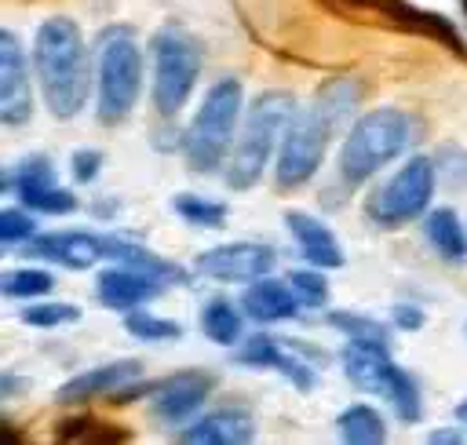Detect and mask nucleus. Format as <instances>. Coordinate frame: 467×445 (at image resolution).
I'll use <instances>...</instances> for the list:
<instances>
[{
  "label": "nucleus",
  "instance_id": "1",
  "mask_svg": "<svg viewBox=\"0 0 467 445\" xmlns=\"http://www.w3.org/2000/svg\"><path fill=\"white\" fill-rule=\"evenodd\" d=\"M361 106V84L354 77H339L332 84H325L310 106L296 109L285 139L277 146V164H274V182L281 190H296L303 182H310L332 146V139L350 128L354 109Z\"/></svg>",
  "mask_w": 467,
  "mask_h": 445
},
{
  "label": "nucleus",
  "instance_id": "2",
  "mask_svg": "<svg viewBox=\"0 0 467 445\" xmlns=\"http://www.w3.org/2000/svg\"><path fill=\"white\" fill-rule=\"evenodd\" d=\"M33 73L40 80L44 102L58 120H69L84 109L91 88V62L84 33L73 18H47L33 36Z\"/></svg>",
  "mask_w": 467,
  "mask_h": 445
},
{
  "label": "nucleus",
  "instance_id": "3",
  "mask_svg": "<svg viewBox=\"0 0 467 445\" xmlns=\"http://www.w3.org/2000/svg\"><path fill=\"white\" fill-rule=\"evenodd\" d=\"M412 139H416V120L405 109L376 106V109L361 113L347 128V139L339 146V175H343V182L361 186L379 168H387L394 157H401Z\"/></svg>",
  "mask_w": 467,
  "mask_h": 445
},
{
  "label": "nucleus",
  "instance_id": "4",
  "mask_svg": "<svg viewBox=\"0 0 467 445\" xmlns=\"http://www.w3.org/2000/svg\"><path fill=\"white\" fill-rule=\"evenodd\" d=\"M292 113H296V98L288 91H263L248 106V113L237 128L234 150L226 157V186L230 190H248L263 179V168L270 164L274 150L281 146Z\"/></svg>",
  "mask_w": 467,
  "mask_h": 445
},
{
  "label": "nucleus",
  "instance_id": "5",
  "mask_svg": "<svg viewBox=\"0 0 467 445\" xmlns=\"http://www.w3.org/2000/svg\"><path fill=\"white\" fill-rule=\"evenodd\" d=\"M244 109V88L237 77H223L204 91V102L197 106L190 128H186V160L193 171H215L226 164L234 139H237V120Z\"/></svg>",
  "mask_w": 467,
  "mask_h": 445
},
{
  "label": "nucleus",
  "instance_id": "6",
  "mask_svg": "<svg viewBox=\"0 0 467 445\" xmlns=\"http://www.w3.org/2000/svg\"><path fill=\"white\" fill-rule=\"evenodd\" d=\"M150 55H153V106L161 117H175L190 91L197 88L201 77V47L197 40L179 29V26H164L153 33L150 40Z\"/></svg>",
  "mask_w": 467,
  "mask_h": 445
},
{
  "label": "nucleus",
  "instance_id": "7",
  "mask_svg": "<svg viewBox=\"0 0 467 445\" xmlns=\"http://www.w3.org/2000/svg\"><path fill=\"white\" fill-rule=\"evenodd\" d=\"M142 91V51L128 33H117L99 51V120L120 124Z\"/></svg>",
  "mask_w": 467,
  "mask_h": 445
},
{
  "label": "nucleus",
  "instance_id": "8",
  "mask_svg": "<svg viewBox=\"0 0 467 445\" xmlns=\"http://www.w3.org/2000/svg\"><path fill=\"white\" fill-rule=\"evenodd\" d=\"M434 179H438V168L427 160V157H409L376 193H368L365 201V212L376 226H401V222H412L420 215H427V204L434 197Z\"/></svg>",
  "mask_w": 467,
  "mask_h": 445
},
{
  "label": "nucleus",
  "instance_id": "9",
  "mask_svg": "<svg viewBox=\"0 0 467 445\" xmlns=\"http://www.w3.org/2000/svg\"><path fill=\"white\" fill-rule=\"evenodd\" d=\"M277 255L270 244L255 241H234V244H215L193 259V270L215 281H255L274 270Z\"/></svg>",
  "mask_w": 467,
  "mask_h": 445
},
{
  "label": "nucleus",
  "instance_id": "10",
  "mask_svg": "<svg viewBox=\"0 0 467 445\" xmlns=\"http://www.w3.org/2000/svg\"><path fill=\"white\" fill-rule=\"evenodd\" d=\"M7 186L18 193V201L29 212H44V215H69L77 208V197L55 182V171L47 164V157H26L11 175Z\"/></svg>",
  "mask_w": 467,
  "mask_h": 445
},
{
  "label": "nucleus",
  "instance_id": "11",
  "mask_svg": "<svg viewBox=\"0 0 467 445\" xmlns=\"http://www.w3.org/2000/svg\"><path fill=\"white\" fill-rule=\"evenodd\" d=\"M33 113V88H29V62L22 55V44L11 29L0 33V120L4 124H26Z\"/></svg>",
  "mask_w": 467,
  "mask_h": 445
},
{
  "label": "nucleus",
  "instance_id": "12",
  "mask_svg": "<svg viewBox=\"0 0 467 445\" xmlns=\"http://www.w3.org/2000/svg\"><path fill=\"white\" fill-rule=\"evenodd\" d=\"M161 288H164V274H153V270H142V266H128V263L102 270L99 281H95L99 303L109 306V310H124V314L142 306V303H150L153 295H161Z\"/></svg>",
  "mask_w": 467,
  "mask_h": 445
},
{
  "label": "nucleus",
  "instance_id": "13",
  "mask_svg": "<svg viewBox=\"0 0 467 445\" xmlns=\"http://www.w3.org/2000/svg\"><path fill=\"white\" fill-rule=\"evenodd\" d=\"M26 255L51 259L66 270H88L95 259H102V237L88 230H58V233H36L26 241Z\"/></svg>",
  "mask_w": 467,
  "mask_h": 445
},
{
  "label": "nucleus",
  "instance_id": "14",
  "mask_svg": "<svg viewBox=\"0 0 467 445\" xmlns=\"http://www.w3.org/2000/svg\"><path fill=\"white\" fill-rule=\"evenodd\" d=\"M182 441L190 445H248L255 438V419L248 409H212L201 419L186 423L179 430Z\"/></svg>",
  "mask_w": 467,
  "mask_h": 445
},
{
  "label": "nucleus",
  "instance_id": "15",
  "mask_svg": "<svg viewBox=\"0 0 467 445\" xmlns=\"http://www.w3.org/2000/svg\"><path fill=\"white\" fill-rule=\"evenodd\" d=\"M212 390V376L204 372H179L164 383L153 387V412L164 423H186L208 398Z\"/></svg>",
  "mask_w": 467,
  "mask_h": 445
},
{
  "label": "nucleus",
  "instance_id": "16",
  "mask_svg": "<svg viewBox=\"0 0 467 445\" xmlns=\"http://www.w3.org/2000/svg\"><path fill=\"white\" fill-rule=\"evenodd\" d=\"M237 361L241 365H252V368H277L285 379H292L299 390H310L314 387V368H306L299 357H292L277 336H266V332H255L248 339H241V350H237Z\"/></svg>",
  "mask_w": 467,
  "mask_h": 445
},
{
  "label": "nucleus",
  "instance_id": "17",
  "mask_svg": "<svg viewBox=\"0 0 467 445\" xmlns=\"http://www.w3.org/2000/svg\"><path fill=\"white\" fill-rule=\"evenodd\" d=\"M343 372H347V379L358 383L361 390H372V394H383V398H387L401 368L390 361V350H387V347L347 343V347H343Z\"/></svg>",
  "mask_w": 467,
  "mask_h": 445
},
{
  "label": "nucleus",
  "instance_id": "18",
  "mask_svg": "<svg viewBox=\"0 0 467 445\" xmlns=\"http://www.w3.org/2000/svg\"><path fill=\"white\" fill-rule=\"evenodd\" d=\"M299 306H303V299L292 292L288 277H285V281L255 277V281L244 288V295H241V310H244L252 321H263V325H270V321H288V317L299 314Z\"/></svg>",
  "mask_w": 467,
  "mask_h": 445
},
{
  "label": "nucleus",
  "instance_id": "19",
  "mask_svg": "<svg viewBox=\"0 0 467 445\" xmlns=\"http://www.w3.org/2000/svg\"><path fill=\"white\" fill-rule=\"evenodd\" d=\"M285 226H288V233L296 237L299 252H303L314 266H321V270H336V266L347 263V255H343L336 233H332L321 219H314V215H306V212H288V215H285Z\"/></svg>",
  "mask_w": 467,
  "mask_h": 445
},
{
  "label": "nucleus",
  "instance_id": "20",
  "mask_svg": "<svg viewBox=\"0 0 467 445\" xmlns=\"http://www.w3.org/2000/svg\"><path fill=\"white\" fill-rule=\"evenodd\" d=\"M142 365L139 361H113V365H99V368H88L80 376H73L69 383L58 387V401H88V398H99V394H113V390H124L131 379H139Z\"/></svg>",
  "mask_w": 467,
  "mask_h": 445
},
{
  "label": "nucleus",
  "instance_id": "21",
  "mask_svg": "<svg viewBox=\"0 0 467 445\" xmlns=\"http://www.w3.org/2000/svg\"><path fill=\"white\" fill-rule=\"evenodd\" d=\"M423 233L431 241V248L449 259V263H460L467 255V230L460 222V215L452 208H431L423 215Z\"/></svg>",
  "mask_w": 467,
  "mask_h": 445
},
{
  "label": "nucleus",
  "instance_id": "22",
  "mask_svg": "<svg viewBox=\"0 0 467 445\" xmlns=\"http://www.w3.org/2000/svg\"><path fill=\"white\" fill-rule=\"evenodd\" d=\"M336 427H339V438L350 441V445H376V441L387 438L383 416H379L372 405H365V401L347 405V409L336 416Z\"/></svg>",
  "mask_w": 467,
  "mask_h": 445
},
{
  "label": "nucleus",
  "instance_id": "23",
  "mask_svg": "<svg viewBox=\"0 0 467 445\" xmlns=\"http://www.w3.org/2000/svg\"><path fill=\"white\" fill-rule=\"evenodd\" d=\"M241 328H244L241 310H237L230 299H208V303L201 306V332H204L208 339H215L219 347L241 343Z\"/></svg>",
  "mask_w": 467,
  "mask_h": 445
},
{
  "label": "nucleus",
  "instance_id": "24",
  "mask_svg": "<svg viewBox=\"0 0 467 445\" xmlns=\"http://www.w3.org/2000/svg\"><path fill=\"white\" fill-rule=\"evenodd\" d=\"M171 212H179L186 222L208 226V230H219L226 222V204L223 201H212L204 193H175L171 197Z\"/></svg>",
  "mask_w": 467,
  "mask_h": 445
},
{
  "label": "nucleus",
  "instance_id": "25",
  "mask_svg": "<svg viewBox=\"0 0 467 445\" xmlns=\"http://www.w3.org/2000/svg\"><path fill=\"white\" fill-rule=\"evenodd\" d=\"M102 252H106L109 259L128 263V266H142V270H153V274H164V277H179V266L157 259L150 248L131 244V241H124V237H102Z\"/></svg>",
  "mask_w": 467,
  "mask_h": 445
},
{
  "label": "nucleus",
  "instance_id": "26",
  "mask_svg": "<svg viewBox=\"0 0 467 445\" xmlns=\"http://www.w3.org/2000/svg\"><path fill=\"white\" fill-rule=\"evenodd\" d=\"M332 325L347 336V343H361V347H387L390 350V328L379 325L376 317L365 314H332Z\"/></svg>",
  "mask_w": 467,
  "mask_h": 445
},
{
  "label": "nucleus",
  "instance_id": "27",
  "mask_svg": "<svg viewBox=\"0 0 467 445\" xmlns=\"http://www.w3.org/2000/svg\"><path fill=\"white\" fill-rule=\"evenodd\" d=\"M124 328L135 336V339H146V343H161V339H179L182 336V325L171 321V317H157L150 310H128L124 314Z\"/></svg>",
  "mask_w": 467,
  "mask_h": 445
},
{
  "label": "nucleus",
  "instance_id": "28",
  "mask_svg": "<svg viewBox=\"0 0 467 445\" xmlns=\"http://www.w3.org/2000/svg\"><path fill=\"white\" fill-rule=\"evenodd\" d=\"M51 285H55V277H51L47 270H36V266L7 270V274L0 277V288H4V295H11V299H36V295L51 292Z\"/></svg>",
  "mask_w": 467,
  "mask_h": 445
},
{
  "label": "nucleus",
  "instance_id": "29",
  "mask_svg": "<svg viewBox=\"0 0 467 445\" xmlns=\"http://www.w3.org/2000/svg\"><path fill=\"white\" fill-rule=\"evenodd\" d=\"M18 317L33 328H58V325L80 321V310L73 303H26Z\"/></svg>",
  "mask_w": 467,
  "mask_h": 445
},
{
  "label": "nucleus",
  "instance_id": "30",
  "mask_svg": "<svg viewBox=\"0 0 467 445\" xmlns=\"http://www.w3.org/2000/svg\"><path fill=\"white\" fill-rule=\"evenodd\" d=\"M288 285L303 299V306H325L328 303V281H325L321 266L317 270H292L288 274Z\"/></svg>",
  "mask_w": 467,
  "mask_h": 445
},
{
  "label": "nucleus",
  "instance_id": "31",
  "mask_svg": "<svg viewBox=\"0 0 467 445\" xmlns=\"http://www.w3.org/2000/svg\"><path fill=\"white\" fill-rule=\"evenodd\" d=\"M36 237V222L26 208H4L0 212V241L4 244H18V241H29Z\"/></svg>",
  "mask_w": 467,
  "mask_h": 445
},
{
  "label": "nucleus",
  "instance_id": "32",
  "mask_svg": "<svg viewBox=\"0 0 467 445\" xmlns=\"http://www.w3.org/2000/svg\"><path fill=\"white\" fill-rule=\"evenodd\" d=\"M102 168V153L99 150H77L73 153V179L77 182H91Z\"/></svg>",
  "mask_w": 467,
  "mask_h": 445
},
{
  "label": "nucleus",
  "instance_id": "33",
  "mask_svg": "<svg viewBox=\"0 0 467 445\" xmlns=\"http://www.w3.org/2000/svg\"><path fill=\"white\" fill-rule=\"evenodd\" d=\"M394 325H398V328H420V325H423V310L398 303V306H394Z\"/></svg>",
  "mask_w": 467,
  "mask_h": 445
},
{
  "label": "nucleus",
  "instance_id": "34",
  "mask_svg": "<svg viewBox=\"0 0 467 445\" xmlns=\"http://www.w3.org/2000/svg\"><path fill=\"white\" fill-rule=\"evenodd\" d=\"M456 423H460V427L467 430V398H463V401L456 405Z\"/></svg>",
  "mask_w": 467,
  "mask_h": 445
},
{
  "label": "nucleus",
  "instance_id": "35",
  "mask_svg": "<svg viewBox=\"0 0 467 445\" xmlns=\"http://www.w3.org/2000/svg\"><path fill=\"white\" fill-rule=\"evenodd\" d=\"M456 438H460V434H449V430H441V434L434 430V434H431V441H456Z\"/></svg>",
  "mask_w": 467,
  "mask_h": 445
}]
</instances>
